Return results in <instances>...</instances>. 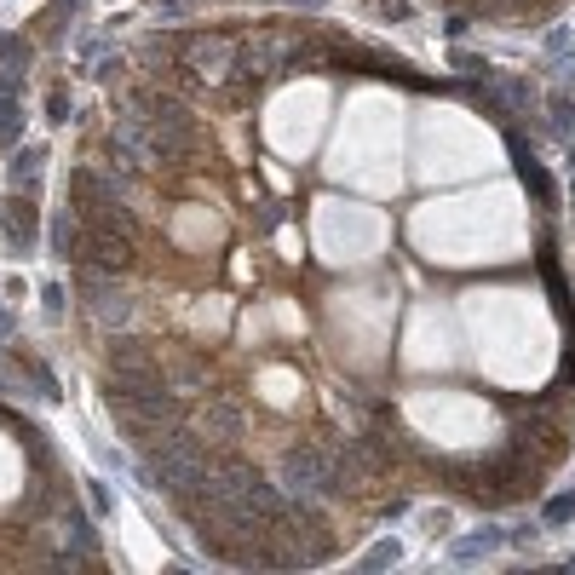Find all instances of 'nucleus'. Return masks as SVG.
I'll list each match as a JSON object with an SVG mask.
<instances>
[{
    "instance_id": "393cba45",
    "label": "nucleus",
    "mask_w": 575,
    "mask_h": 575,
    "mask_svg": "<svg viewBox=\"0 0 575 575\" xmlns=\"http://www.w3.org/2000/svg\"><path fill=\"white\" fill-rule=\"evenodd\" d=\"M374 6H380L386 18H409V0H374Z\"/></svg>"
},
{
    "instance_id": "423d86ee",
    "label": "nucleus",
    "mask_w": 575,
    "mask_h": 575,
    "mask_svg": "<svg viewBox=\"0 0 575 575\" xmlns=\"http://www.w3.org/2000/svg\"><path fill=\"white\" fill-rule=\"evenodd\" d=\"M196 81H225L230 69H236V41L230 35H196V41L184 46V64Z\"/></svg>"
},
{
    "instance_id": "a211bd4d",
    "label": "nucleus",
    "mask_w": 575,
    "mask_h": 575,
    "mask_svg": "<svg viewBox=\"0 0 575 575\" xmlns=\"http://www.w3.org/2000/svg\"><path fill=\"white\" fill-rule=\"evenodd\" d=\"M179 391H202L207 386V368L202 363H173V374H167Z\"/></svg>"
},
{
    "instance_id": "bb28decb",
    "label": "nucleus",
    "mask_w": 575,
    "mask_h": 575,
    "mask_svg": "<svg viewBox=\"0 0 575 575\" xmlns=\"http://www.w3.org/2000/svg\"><path fill=\"white\" fill-rule=\"evenodd\" d=\"M6 328H12V322H6V311H0V340H6Z\"/></svg>"
},
{
    "instance_id": "f8f14e48",
    "label": "nucleus",
    "mask_w": 575,
    "mask_h": 575,
    "mask_svg": "<svg viewBox=\"0 0 575 575\" xmlns=\"http://www.w3.org/2000/svg\"><path fill=\"white\" fill-rule=\"evenodd\" d=\"M506 547V529H472V535H460L455 547H449V558L455 564H478V558H489V552Z\"/></svg>"
},
{
    "instance_id": "6e6552de",
    "label": "nucleus",
    "mask_w": 575,
    "mask_h": 575,
    "mask_svg": "<svg viewBox=\"0 0 575 575\" xmlns=\"http://www.w3.org/2000/svg\"><path fill=\"white\" fill-rule=\"evenodd\" d=\"M0 236H6V248H12V253L35 248V236H41V213H35V202H29L23 190H12V196L0 202Z\"/></svg>"
},
{
    "instance_id": "aec40b11",
    "label": "nucleus",
    "mask_w": 575,
    "mask_h": 575,
    "mask_svg": "<svg viewBox=\"0 0 575 575\" xmlns=\"http://www.w3.org/2000/svg\"><path fill=\"white\" fill-rule=\"evenodd\" d=\"M397 558H403V547H397V541H380L374 552H363V570H386V564H397Z\"/></svg>"
},
{
    "instance_id": "ddd939ff",
    "label": "nucleus",
    "mask_w": 575,
    "mask_h": 575,
    "mask_svg": "<svg viewBox=\"0 0 575 575\" xmlns=\"http://www.w3.org/2000/svg\"><path fill=\"white\" fill-rule=\"evenodd\" d=\"M23 133V104H18V75L0 69V144H12Z\"/></svg>"
},
{
    "instance_id": "a878e982",
    "label": "nucleus",
    "mask_w": 575,
    "mask_h": 575,
    "mask_svg": "<svg viewBox=\"0 0 575 575\" xmlns=\"http://www.w3.org/2000/svg\"><path fill=\"white\" fill-rule=\"evenodd\" d=\"M443 29H449V41H466V29H472V18H449Z\"/></svg>"
},
{
    "instance_id": "cd10ccee",
    "label": "nucleus",
    "mask_w": 575,
    "mask_h": 575,
    "mask_svg": "<svg viewBox=\"0 0 575 575\" xmlns=\"http://www.w3.org/2000/svg\"><path fill=\"white\" fill-rule=\"evenodd\" d=\"M564 564H570V570H575V552H570V558H564Z\"/></svg>"
},
{
    "instance_id": "6ab92c4d",
    "label": "nucleus",
    "mask_w": 575,
    "mask_h": 575,
    "mask_svg": "<svg viewBox=\"0 0 575 575\" xmlns=\"http://www.w3.org/2000/svg\"><path fill=\"white\" fill-rule=\"evenodd\" d=\"M69 115H75V104H69V92H64V87H52V92H46V121H52V127H64Z\"/></svg>"
},
{
    "instance_id": "4be33fe9",
    "label": "nucleus",
    "mask_w": 575,
    "mask_h": 575,
    "mask_svg": "<svg viewBox=\"0 0 575 575\" xmlns=\"http://www.w3.org/2000/svg\"><path fill=\"white\" fill-rule=\"evenodd\" d=\"M81 6H87V0H52V6H46V29L64 35V12H81Z\"/></svg>"
},
{
    "instance_id": "2eb2a0df",
    "label": "nucleus",
    "mask_w": 575,
    "mask_h": 575,
    "mask_svg": "<svg viewBox=\"0 0 575 575\" xmlns=\"http://www.w3.org/2000/svg\"><path fill=\"white\" fill-rule=\"evenodd\" d=\"M547 64H552V81H570L575 69V35L558 23V29H547Z\"/></svg>"
},
{
    "instance_id": "5701e85b",
    "label": "nucleus",
    "mask_w": 575,
    "mask_h": 575,
    "mask_svg": "<svg viewBox=\"0 0 575 575\" xmlns=\"http://www.w3.org/2000/svg\"><path fill=\"white\" fill-rule=\"evenodd\" d=\"M115 69H121V52H104V58H98V69H92V75H98V81H110Z\"/></svg>"
},
{
    "instance_id": "f3484780",
    "label": "nucleus",
    "mask_w": 575,
    "mask_h": 575,
    "mask_svg": "<svg viewBox=\"0 0 575 575\" xmlns=\"http://www.w3.org/2000/svg\"><path fill=\"white\" fill-rule=\"evenodd\" d=\"M29 64H35V46L23 41V35H0V69H6V75H23Z\"/></svg>"
},
{
    "instance_id": "412c9836",
    "label": "nucleus",
    "mask_w": 575,
    "mask_h": 575,
    "mask_svg": "<svg viewBox=\"0 0 575 575\" xmlns=\"http://www.w3.org/2000/svg\"><path fill=\"white\" fill-rule=\"evenodd\" d=\"M570 518H575V489H564L547 501V524H570Z\"/></svg>"
},
{
    "instance_id": "9d476101",
    "label": "nucleus",
    "mask_w": 575,
    "mask_h": 575,
    "mask_svg": "<svg viewBox=\"0 0 575 575\" xmlns=\"http://www.w3.org/2000/svg\"><path fill=\"white\" fill-rule=\"evenodd\" d=\"M110 374H161L150 340H144V334H121V340H110Z\"/></svg>"
},
{
    "instance_id": "f257e3e1",
    "label": "nucleus",
    "mask_w": 575,
    "mask_h": 575,
    "mask_svg": "<svg viewBox=\"0 0 575 575\" xmlns=\"http://www.w3.org/2000/svg\"><path fill=\"white\" fill-rule=\"evenodd\" d=\"M110 409L133 432V443H150L161 426L184 420V391L167 374H110Z\"/></svg>"
},
{
    "instance_id": "7ed1b4c3",
    "label": "nucleus",
    "mask_w": 575,
    "mask_h": 575,
    "mask_svg": "<svg viewBox=\"0 0 575 575\" xmlns=\"http://www.w3.org/2000/svg\"><path fill=\"white\" fill-rule=\"evenodd\" d=\"M138 104H144V121H150V161H161V167H190L196 144H202V127H196L190 104L167 98V92H138Z\"/></svg>"
},
{
    "instance_id": "b1692460",
    "label": "nucleus",
    "mask_w": 575,
    "mask_h": 575,
    "mask_svg": "<svg viewBox=\"0 0 575 575\" xmlns=\"http://www.w3.org/2000/svg\"><path fill=\"white\" fill-rule=\"evenodd\" d=\"M46 317H64V288H46Z\"/></svg>"
},
{
    "instance_id": "4468645a",
    "label": "nucleus",
    "mask_w": 575,
    "mask_h": 575,
    "mask_svg": "<svg viewBox=\"0 0 575 575\" xmlns=\"http://www.w3.org/2000/svg\"><path fill=\"white\" fill-rule=\"evenodd\" d=\"M41 167H46V150L41 144H23L18 156H12V167H6L12 190H35V184H41Z\"/></svg>"
},
{
    "instance_id": "f03ea898",
    "label": "nucleus",
    "mask_w": 575,
    "mask_h": 575,
    "mask_svg": "<svg viewBox=\"0 0 575 575\" xmlns=\"http://www.w3.org/2000/svg\"><path fill=\"white\" fill-rule=\"evenodd\" d=\"M69 207L81 213V225L92 230H121L138 242V213L127 207L115 173H98V167H69Z\"/></svg>"
},
{
    "instance_id": "0eeeda50",
    "label": "nucleus",
    "mask_w": 575,
    "mask_h": 575,
    "mask_svg": "<svg viewBox=\"0 0 575 575\" xmlns=\"http://www.w3.org/2000/svg\"><path fill=\"white\" fill-rule=\"evenodd\" d=\"M196 432H202L207 443H236V437L248 432V414H242V403H236L230 391H207L202 426H196Z\"/></svg>"
},
{
    "instance_id": "20e7f679",
    "label": "nucleus",
    "mask_w": 575,
    "mask_h": 575,
    "mask_svg": "<svg viewBox=\"0 0 575 575\" xmlns=\"http://www.w3.org/2000/svg\"><path fill=\"white\" fill-rule=\"evenodd\" d=\"M282 489L299 495V501H328V495H340L351 483H345L334 449H322V443H294V449H282Z\"/></svg>"
},
{
    "instance_id": "1a4fd4ad",
    "label": "nucleus",
    "mask_w": 575,
    "mask_h": 575,
    "mask_svg": "<svg viewBox=\"0 0 575 575\" xmlns=\"http://www.w3.org/2000/svg\"><path fill=\"white\" fill-rule=\"evenodd\" d=\"M512 161H518V179H524V190L535 196V207H558V190H552V173L541 167V156L529 150L524 138H512Z\"/></svg>"
},
{
    "instance_id": "dca6fc26",
    "label": "nucleus",
    "mask_w": 575,
    "mask_h": 575,
    "mask_svg": "<svg viewBox=\"0 0 575 575\" xmlns=\"http://www.w3.org/2000/svg\"><path fill=\"white\" fill-rule=\"evenodd\" d=\"M547 133L564 138V144L575 138V98H570V92H552V98H547Z\"/></svg>"
},
{
    "instance_id": "9b49d317",
    "label": "nucleus",
    "mask_w": 575,
    "mask_h": 575,
    "mask_svg": "<svg viewBox=\"0 0 575 575\" xmlns=\"http://www.w3.org/2000/svg\"><path fill=\"white\" fill-rule=\"evenodd\" d=\"M52 259L81 265V213H75V207H64V213L52 219Z\"/></svg>"
},
{
    "instance_id": "39448f33",
    "label": "nucleus",
    "mask_w": 575,
    "mask_h": 575,
    "mask_svg": "<svg viewBox=\"0 0 575 575\" xmlns=\"http://www.w3.org/2000/svg\"><path fill=\"white\" fill-rule=\"evenodd\" d=\"M75 282H81V294H87V311L104 322V328H121V322L133 317V294L115 282V271H92V265H81Z\"/></svg>"
}]
</instances>
